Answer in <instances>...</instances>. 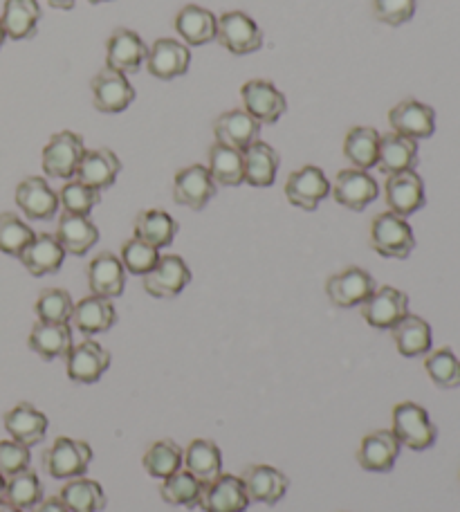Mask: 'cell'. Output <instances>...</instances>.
<instances>
[{
    "instance_id": "obj_1",
    "label": "cell",
    "mask_w": 460,
    "mask_h": 512,
    "mask_svg": "<svg viewBox=\"0 0 460 512\" xmlns=\"http://www.w3.org/2000/svg\"><path fill=\"white\" fill-rule=\"evenodd\" d=\"M393 434L398 436L400 445H407L413 452H425L436 445L438 429L418 402H400L393 409Z\"/></svg>"
},
{
    "instance_id": "obj_2",
    "label": "cell",
    "mask_w": 460,
    "mask_h": 512,
    "mask_svg": "<svg viewBox=\"0 0 460 512\" xmlns=\"http://www.w3.org/2000/svg\"><path fill=\"white\" fill-rule=\"evenodd\" d=\"M92 463V447L77 438L59 436L43 456V468L52 479H79L84 477Z\"/></svg>"
},
{
    "instance_id": "obj_3",
    "label": "cell",
    "mask_w": 460,
    "mask_h": 512,
    "mask_svg": "<svg viewBox=\"0 0 460 512\" xmlns=\"http://www.w3.org/2000/svg\"><path fill=\"white\" fill-rule=\"evenodd\" d=\"M371 245L386 259H409V254L416 248V236L402 216L384 212L375 216L371 225Z\"/></svg>"
},
{
    "instance_id": "obj_4",
    "label": "cell",
    "mask_w": 460,
    "mask_h": 512,
    "mask_svg": "<svg viewBox=\"0 0 460 512\" xmlns=\"http://www.w3.org/2000/svg\"><path fill=\"white\" fill-rule=\"evenodd\" d=\"M86 146L84 140L72 131H61L50 137L43 149V171L50 178L68 180L77 173L79 162L84 158Z\"/></svg>"
},
{
    "instance_id": "obj_5",
    "label": "cell",
    "mask_w": 460,
    "mask_h": 512,
    "mask_svg": "<svg viewBox=\"0 0 460 512\" xmlns=\"http://www.w3.org/2000/svg\"><path fill=\"white\" fill-rule=\"evenodd\" d=\"M216 39L232 54H252L263 48V34L259 25L245 12H225L220 16Z\"/></svg>"
},
{
    "instance_id": "obj_6",
    "label": "cell",
    "mask_w": 460,
    "mask_h": 512,
    "mask_svg": "<svg viewBox=\"0 0 460 512\" xmlns=\"http://www.w3.org/2000/svg\"><path fill=\"white\" fill-rule=\"evenodd\" d=\"M250 497L241 477L234 474H218L214 481L202 483L198 508L205 512H245L250 508Z\"/></svg>"
},
{
    "instance_id": "obj_7",
    "label": "cell",
    "mask_w": 460,
    "mask_h": 512,
    "mask_svg": "<svg viewBox=\"0 0 460 512\" xmlns=\"http://www.w3.org/2000/svg\"><path fill=\"white\" fill-rule=\"evenodd\" d=\"M409 315V297L402 290L384 286L377 288L362 304V317L377 331H391L402 317Z\"/></svg>"
},
{
    "instance_id": "obj_8",
    "label": "cell",
    "mask_w": 460,
    "mask_h": 512,
    "mask_svg": "<svg viewBox=\"0 0 460 512\" xmlns=\"http://www.w3.org/2000/svg\"><path fill=\"white\" fill-rule=\"evenodd\" d=\"M191 281V270L189 265L184 263L182 256L167 254L160 256V261L155 268L144 274V290L149 292L151 297L158 299H171L178 297L180 292L189 286Z\"/></svg>"
},
{
    "instance_id": "obj_9",
    "label": "cell",
    "mask_w": 460,
    "mask_h": 512,
    "mask_svg": "<svg viewBox=\"0 0 460 512\" xmlns=\"http://www.w3.org/2000/svg\"><path fill=\"white\" fill-rule=\"evenodd\" d=\"M241 97L245 111L259 124H276L283 117L285 108H288L281 90L263 79L247 81L241 88Z\"/></svg>"
},
{
    "instance_id": "obj_10",
    "label": "cell",
    "mask_w": 460,
    "mask_h": 512,
    "mask_svg": "<svg viewBox=\"0 0 460 512\" xmlns=\"http://www.w3.org/2000/svg\"><path fill=\"white\" fill-rule=\"evenodd\" d=\"M333 198L339 205L353 212H364V209L377 198V182L368 171L362 169H344L337 173L333 182Z\"/></svg>"
},
{
    "instance_id": "obj_11",
    "label": "cell",
    "mask_w": 460,
    "mask_h": 512,
    "mask_svg": "<svg viewBox=\"0 0 460 512\" xmlns=\"http://www.w3.org/2000/svg\"><path fill=\"white\" fill-rule=\"evenodd\" d=\"M216 196V182L211 173L202 164H193V167L182 169L176 180H173V200L178 205L189 207L193 212L205 209L211 198Z\"/></svg>"
},
{
    "instance_id": "obj_12",
    "label": "cell",
    "mask_w": 460,
    "mask_h": 512,
    "mask_svg": "<svg viewBox=\"0 0 460 512\" xmlns=\"http://www.w3.org/2000/svg\"><path fill=\"white\" fill-rule=\"evenodd\" d=\"M90 88H92V97H95L97 111L101 113H110V115L122 113L133 104L135 99V90L131 86V81H128L122 72L110 70V68L97 72Z\"/></svg>"
},
{
    "instance_id": "obj_13",
    "label": "cell",
    "mask_w": 460,
    "mask_h": 512,
    "mask_svg": "<svg viewBox=\"0 0 460 512\" xmlns=\"http://www.w3.org/2000/svg\"><path fill=\"white\" fill-rule=\"evenodd\" d=\"M330 194V182L326 173L319 167H303L299 171L290 173L288 182H285V196L290 203L306 212H315L321 200Z\"/></svg>"
},
{
    "instance_id": "obj_14",
    "label": "cell",
    "mask_w": 460,
    "mask_h": 512,
    "mask_svg": "<svg viewBox=\"0 0 460 512\" xmlns=\"http://www.w3.org/2000/svg\"><path fill=\"white\" fill-rule=\"evenodd\" d=\"M386 205L391 207L393 214L407 218L411 214L420 212L427 203L425 196V182L416 171H402L393 173L386 180Z\"/></svg>"
},
{
    "instance_id": "obj_15",
    "label": "cell",
    "mask_w": 460,
    "mask_h": 512,
    "mask_svg": "<svg viewBox=\"0 0 460 512\" xmlns=\"http://www.w3.org/2000/svg\"><path fill=\"white\" fill-rule=\"evenodd\" d=\"M375 290V279L362 268H346L344 272L333 274L326 283L328 299L337 308L362 306Z\"/></svg>"
},
{
    "instance_id": "obj_16",
    "label": "cell",
    "mask_w": 460,
    "mask_h": 512,
    "mask_svg": "<svg viewBox=\"0 0 460 512\" xmlns=\"http://www.w3.org/2000/svg\"><path fill=\"white\" fill-rule=\"evenodd\" d=\"M389 122L393 133L409 137V140H427L436 131L434 108L416 102V99H404L398 106H393Z\"/></svg>"
},
{
    "instance_id": "obj_17",
    "label": "cell",
    "mask_w": 460,
    "mask_h": 512,
    "mask_svg": "<svg viewBox=\"0 0 460 512\" xmlns=\"http://www.w3.org/2000/svg\"><path fill=\"white\" fill-rule=\"evenodd\" d=\"M110 369V353L104 346L86 340L68 353V378L77 384H95Z\"/></svg>"
},
{
    "instance_id": "obj_18",
    "label": "cell",
    "mask_w": 460,
    "mask_h": 512,
    "mask_svg": "<svg viewBox=\"0 0 460 512\" xmlns=\"http://www.w3.org/2000/svg\"><path fill=\"white\" fill-rule=\"evenodd\" d=\"M241 479L250 501H259L265 506L279 504L290 488V479L272 465H252V468L245 470Z\"/></svg>"
},
{
    "instance_id": "obj_19",
    "label": "cell",
    "mask_w": 460,
    "mask_h": 512,
    "mask_svg": "<svg viewBox=\"0 0 460 512\" xmlns=\"http://www.w3.org/2000/svg\"><path fill=\"white\" fill-rule=\"evenodd\" d=\"M400 441L393 434V429H377L373 434L362 438L357 461L366 472H391L395 461L400 456Z\"/></svg>"
},
{
    "instance_id": "obj_20",
    "label": "cell",
    "mask_w": 460,
    "mask_h": 512,
    "mask_svg": "<svg viewBox=\"0 0 460 512\" xmlns=\"http://www.w3.org/2000/svg\"><path fill=\"white\" fill-rule=\"evenodd\" d=\"M16 205L32 221H50L59 209V194L43 178H25L16 187Z\"/></svg>"
},
{
    "instance_id": "obj_21",
    "label": "cell",
    "mask_w": 460,
    "mask_h": 512,
    "mask_svg": "<svg viewBox=\"0 0 460 512\" xmlns=\"http://www.w3.org/2000/svg\"><path fill=\"white\" fill-rule=\"evenodd\" d=\"M90 292L104 299H115L124 292L126 268L113 252H101L88 265Z\"/></svg>"
},
{
    "instance_id": "obj_22",
    "label": "cell",
    "mask_w": 460,
    "mask_h": 512,
    "mask_svg": "<svg viewBox=\"0 0 460 512\" xmlns=\"http://www.w3.org/2000/svg\"><path fill=\"white\" fill-rule=\"evenodd\" d=\"M191 52L184 43L176 39H160L153 43V48L146 54V66L153 77L162 81L182 77L189 70Z\"/></svg>"
},
{
    "instance_id": "obj_23",
    "label": "cell",
    "mask_w": 460,
    "mask_h": 512,
    "mask_svg": "<svg viewBox=\"0 0 460 512\" xmlns=\"http://www.w3.org/2000/svg\"><path fill=\"white\" fill-rule=\"evenodd\" d=\"M259 133L261 124L247 111H227L214 122L216 142L241 153L247 146L259 140Z\"/></svg>"
},
{
    "instance_id": "obj_24",
    "label": "cell",
    "mask_w": 460,
    "mask_h": 512,
    "mask_svg": "<svg viewBox=\"0 0 460 512\" xmlns=\"http://www.w3.org/2000/svg\"><path fill=\"white\" fill-rule=\"evenodd\" d=\"M122 171V162L110 149H95L86 151L84 158L79 162L77 180L84 182L86 187L95 191H104L115 185V180Z\"/></svg>"
},
{
    "instance_id": "obj_25",
    "label": "cell",
    "mask_w": 460,
    "mask_h": 512,
    "mask_svg": "<svg viewBox=\"0 0 460 512\" xmlns=\"http://www.w3.org/2000/svg\"><path fill=\"white\" fill-rule=\"evenodd\" d=\"M5 429L18 443L27 447L39 445L48 434V416L30 402H21L5 414Z\"/></svg>"
},
{
    "instance_id": "obj_26",
    "label": "cell",
    "mask_w": 460,
    "mask_h": 512,
    "mask_svg": "<svg viewBox=\"0 0 460 512\" xmlns=\"http://www.w3.org/2000/svg\"><path fill=\"white\" fill-rule=\"evenodd\" d=\"M144 41L131 30H115L108 39V52H106V68L117 70L126 75V72L140 70L142 63L146 61Z\"/></svg>"
},
{
    "instance_id": "obj_27",
    "label": "cell",
    "mask_w": 460,
    "mask_h": 512,
    "mask_svg": "<svg viewBox=\"0 0 460 512\" xmlns=\"http://www.w3.org/2000/svg\"><path fill=\"white\" fill-rule=\"evenodd\" d=\"M418 164V142L398 133H386L380 137V153H377V164L386 176L402 171H413Z\"/></svg>"
},
{
    "instance_id": "obj_28",
    "label": "cell",
    "mask_w": 460,
    "mask_h": 512,
    "mask_svg": "<svg viewBox=\"0 0 460 512\" xmlns=\"http://www.w3.org/2000/svg\"><path fill=\"white\" fill-rule=\"evenodd\" d=\"M70 322L84 335L108 333L117 322V310L110 299L90 295L86 299H81L79 304H75Z\"/></svg>"
},
{
    "instance_id": "obj_29",
    "label": "cell",
    "mask_w": 460,
    "mask_h": 512,
    "mask_svg": "<svg viewBox=\"0 0 460 512\" xmlns=\"http://www.w3.org/2000/svg\"><path fill=\"white\" fill-rule=\"evenodd\" d=\"M21 263L27 272L34 277H45V274H54L61 270L63 259H66V250L61 248L57 236L50 234H36L34 241L21 252Z\"/></svg>"
},
{
    "instance_id": "obj_30",
    "label": "cell",
    "mask_w": 460,
    "mask_h": 512,
    "mask_svg": "<svg viewBox=\"0 0 460 512\" xmlns=\"http://www.w3.org/2000/svg\"><path fill=\"white\" fill-rule=\"evenodd\" d=\"M30 349L43 360H57L68 358L72 349V331L70 324H50V322H36L30 333Z\"/></svg>"
},
{
    "instance_id": "obj_31",
    "label": "cell",
    "mask_w": 460,
    "mask_h": 512,
    "mask_svg": "<svg viewBox=\"0 0 460 512\" xmlns=\"http://www.w3.org/2000/svg\"><path fill=\"white\" fill-rule=\"evenodd\" d=\"M279 171V153L270 144L256 140L243 151L245 182L252 187H272Z\"/></svg>"
},
{
    "instance_id": "obj_32",
    "label": "cell",
    "mask_w": 460,
    "mask_h": 512,
    "mask_svg": "<svg viewBox=\"0 0 460 512\" xmlns=\"http://www.w3.org/2000/svg\"><path fill=\"white\" fill-rule=\"evenodd\" d=\"M57 241L68 254L84 256L88 250H92L97 245L99 230L88 216H75L66 212L59 221Z\"/></svg>"
},
{
    "instance_id": "obj_33",
    "label": "cell",
    "mask_w": 460,
    "mask_h": 512,
    "mask_svg": "<svg viewBox=\"0 0 460 512\" xmlns=\"http://www.w3.org/2000/svg\"><path fill=\"white\" fill-rule=\"evenodd\" d=\"M393 340L404 358H420L431 351V326L418 315L402 317L393 328Z\"/></svg>"
},
{
    "instance_id": "obj_34",
    "label": "cell",
    "mask_w": 460,
    "mask_h": 512,
    "mask_svg": "<svg viewBox=\"0 0 460 512\" xmlns=\"http://www.w3.org/2000/svg\"><path fill=\"white\" fill-rule=\"evenodd\" d=\"M39 21L41 7L36 0H5L0 23H3V30L9 39L21 41L27 36H34Z\"/></svg>"
},
{
    "instance_id": "obj_35",
    "label": "cell",
    "mask_w": 460,
    "mask_h": 512,
    "mask_svg": "<svg viewBox=\"0 0 460 512\" xmlns=\"http://www.w3.org/2000/svg\"><path fill=\"white\" fill-rule=\"evenodd\" d=\"M184 465H187V472L202 483L214 481L218 474H223V454H220V447L214 441H207V438H196L191 441L187 452H184Z\"/></svg>"
},
{
    "instance_id": "obj_36",
    "label": "cell",
    "mask_w": 460,
    "mask_h": 512,
    "mask_svg": "<svg viewBox=\"0 0 460 512\" xmlns=\"http://www.w3.org/2000/svg\"><path fill=\"white\" fill-rule=\"evenodd\" d=\"M218 18L205 7L187 5L176 16V30L189 45H205L216 39Z\"/></svg>"
},
{
    "instance_id": "obj_37",
    "label": "cell",
    "mask_w": 460,
    "mask_h": 512,
    "mask_svg": "<svg viewBox=\"0 0 460 512\" xmlns=\"http://www.w3.org/2000/svg\"><path fill=\"white\" fill-rule=\"evenodd\" d=\"M135 239L153 245V248H167L173 243L178 234V223L173 218L162 212V209H146L135 218Z\"/></svg>"
},
{
    "instance_id": "obj_38",
    "label": "cell",
    "mask_w": 460,
    "mask_h": 512,
    "mask_svg": "<svg viewBox=\"0 0 460 512\" xmlns=\"http://www.w3.org/2000/svg\"><path fill=\"white\" fill-rule=\"evenodd\" d=\"M380 133L371 126H355L348 131L344 140L346 160L353 162V169L368 171L377 164V153H380Z\"/></svg>"
},
{
    "instance_id": "obj_39",
    "label": "cell",
    "mask_w": 460,
    "mask_h": 512,
    "mask_svg": "<svg viewBox=\"0 0 460 512\" xmlns=\"http://www.w3.org/2000/svg\"><path fill=\"white\" fill-rule=\"evenodd\" d=\"M59 499L68 506L70 512H99L108 504L104 488H101L97 481L86 477L70 479L66 486L61 488Z\"/></svg>"
},
{
    "instance_id": "obj_40",
    "label": "cell",
    "mask_w": 460,
    "mask_h": 512,
    "mask_svg": "<svg viewBox=\"0 0 460 512\" xmlns=\"http://www.w3.org/2000/svg\"><path fill=\"white\" fill-rule=\"evenodd\" d=\"M207 169L216 185L238 187L245 182L243 153L236 149H229V146H223L218 142L209 149V167Z\"/></svg>"
},
{
    "instance_id": "obj_41",
    "label": "cell",
    "mask_w": 460,
    "mask_h": 512,
    "mask_svg": "<svg viewBox=\"0 0 460 512\" xmlns=\"http://www.w3.org/2000/svg\"><path fill=\"white\" fill-rule=\"evenodd\" d=\"M43 499V483L39 479V474L30 468L14 474V477H9L5 481L3 501H7V504L21 510H32L39 506Z\"/></svg>"
},
{
    "instance_id": "obj_42",
    "label": "cell",
    "mask_w": 460,
    "mask_h": 512,
    "mask_svg": "<svg viewBox=\"0 0 460 512\" xmlns=\"http://www.w3.org/2000/svg\"><path fill=\"white\" fill-rule=\"evenodd\" d=\"M184 463V452L180 450L178 443L173 441H158L153 443L149 450H146L144 459H142V465L144 470L151 474L153 479H169L171 474H176Z\"/></svg>"
},
{
    "instance_id": "obj_43",
    "label": "cell",
    "mask_w": 460,
    "mask_h": 512,
    "mask_svg": "<svg viewBox=\"0 0 460 512\" xmlns=\"http://www.w3.org/2000/svg\"><path fill=\"white\" fill-rule=\"evenodd\" d=\"M200 492H202V481L193 477L187 470H178L176 474H171L169 479L162 481L160 495L171 506H184V508H198L200 501Z\"/></svg>"
},
{
    "instance_id": "obj_44",
    "label": "cell",
    "mask_w": 460,
    "mask_h": 512,
    "mask_svg": "<svg viewBox=\"0 0 460 512\" xmlns=\"http://www.w3.org/2000/svg\"><path fill=\"white\" fill-rule=\"evenodd\" d=\"M425 369L429 378L440 389H456L460 387V360L454 355L452 349H438L431 351L425 360Z\"/></svg>"
},
{
    "instance_id": "obj_45",
    "label": "cell",
    "mask_w": 460,
    "mask_h": 512,
    "mask_svg": "<svg viewBox=\"0 0 460 512\" xmlns=\"http://www.w3.org/2000/svg\"><path fill=\"white\" fill-rule=\"evenodd\" d=\"M72 297L68 290L61 288H48L43 290L39 299H36V315H39V322H50V324H68L72 319Z\"/></svg>"
},
{
    "instance_id": "obj_46",
    "label": "cell",
    "mask_w": 460,
    "mask_h": 512,
    "mask_svg": "<svg viewBox=\"0 0 460 512\" xmlns=\"http://www.w3.org/2000/svg\"><path fill=\"white\" fill-rule=\"evenodd\" d=\"M34 230L12 212L0 214V252L21 256V252L34 241Z\"/></svg>"
},
{
    "instance_id": "obj_47",
    "label": "cell",
    "mask_w": 460,
    "mask_h": 512,
    "mask_svg": "<svg viewBox=\"0 0 460 512\" xmlns=\"http://www.w3.org/2000/svg\"><path fill=\"white\" fill-rule=\"evenodd\" d=\"M160 261V250L140 239H131L122 248V263L131 274H149Z\"/></svg>"
},
{
    "instance_id": "obj_48",
    "label": "cell",
    "mask_w": 460,
    "mask_h": 512,
    "mask_svg": "<svg viewBox=\"0 0 460 512\" xmlns=\"http://www.w3.org/2000/svg\"><path fill=\"white\" fill-rule=\"evenodd\" d=\"M59 203L63 205V209H66L68 214L88 216L99 203V191L86 187L84 182H79V180H70L68 185L61 189Z\"/></svg>"
},
{
    "instance_id": "obj_49",
    "label": "cell",
    "mask_w": 460,
    "mask_h": 512,
    "mask_svg": "<svg viewBox=\"0 0 460 512\" xmlns=\"http://www.w3.org/2000/svg\"><path fill=\"white\" fill-rule=\"evenodd\" d=\"M418 0H373V14L380 23L400 27L416 14Z\"/></svg>"
},
{
    "instance_id": "obj_50",
    "label": "cell",
    "mask_w": 460,
    "mask_h": 512,
    "mask_svg": "<svg viewBox=\"0 0 460 512\" xmlns=\"http://www.w3.org/2000/svg\"><path fill=\"white\" fill-rule=\"evenodd\" d=\"M30 463H32L30 447L14 441V438L12 441H0V474H3L5 479L27 470L30 468Z\"/></svg>"
},
{
    "instance_id": "obj_51",
    "label": "cell",
    "mask_w": 460,
    "mask_h": 512,
    "mask_svg": "<svg viewBox=\"0 0 460 512\" xmlns=\"http://www.w3.org/2000/svg\"><path fill=\"white\" fill-rule=\"evenodd\" d=\"M34 512H70V510L59 497H50V499H43L41 504L34 508Z\"/></svg>"
},
{
    "instance_id": "obj_52",
    "label": "cell",
    "mask_w": 460,
    "mask_h": 512,
    "mask_svg": "<svg viewBox=\"0 0 460 512\" xmlns=\"http://www.w3.org/2000/svg\"><path fill=\"white\" fill-rule=\"evenodd\" d=\"M48 3H50L54 9H72V7H75L77 0H48Z\"/></svg>"
},
{
    "instance_id": "obj_53",
    "label": "cell",
    "mask_w": 460,
    "mask_h": 512,
    "mask_svg": "<svg viewBox=\"0 0 460 512\" xmlns=\"http://www.w3.org/2000/svg\"><path fill=\"white\" fill-rule=\"evenodd\" d=\"M0 512H23V510L12 506V504H7V501H0Z\"/></svg>"
},
{
    "instance_id": "obj_54",
    "label": "cell",
    "mask_w": 460,
    "mask_h": 512,
    "mask_svg": "<svg viewBox=\"0 0 460 512\" xmlns=\"http://www.w3.org/2000/svg\"><path fill=\"white\" fill-rule=\"evenodd\" d=\"M5 477H3V474H0V501H3V492H5Z\"/></svg>"
},
{
    "instance_id": "obj_55",
    "label": "cell",
    "mask_w": 460,
    "mask_h": 512,
    "mask_svg": "<svg viewBox=\"0 0 460 512\" xmlns=\"http://www.w3.org/2000/svg\"><path fill=\"white\" fill-rule=\"evenodd\" d=\"M5 39H7V34H5V30H3V23H0V48H3Z\"/></svg>"
},
{
    "instance_id": "obj_56",
    "label": "cell",
    "mask_w": 460,
    "mask_h": 512,
    "mask_svg": "<svg viewBox=\"0 0 460 512\" xmlns=\"http://www.w3.org/2000/svg\"><path fill=\"white\" fill-rule=\"evenodd\" d=\"M88 3H92V5H99V3H108V0H88Z\"/></svg>"
}]
</instances>
